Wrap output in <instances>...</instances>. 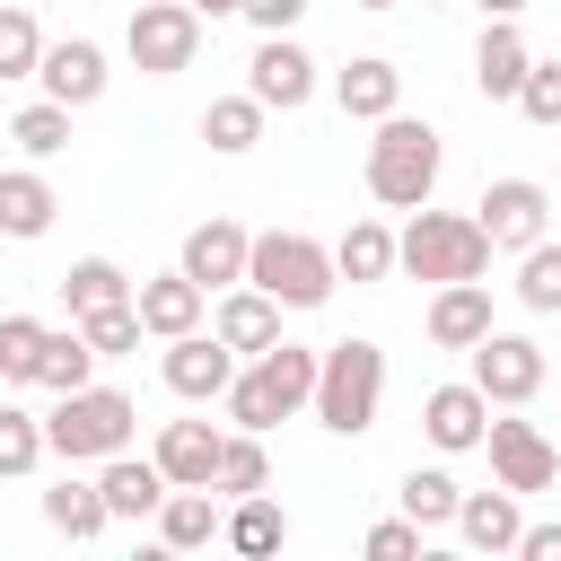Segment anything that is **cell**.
Wrapping results in <instances>:
<instances>
[{
    "instance_id": "1",
    "label": "cell",
    "mask_w": 561,
    "mask_h": 561,
    "mask_svg": "<svg viewBox=\"0 0 561 561\" xmlns=\"http://www.w3.org/2000/svg\"><path fill=\"white\" fill-rule=\"evenodd\" d=\"M131 430H140V403H131L123 386H70V394H53V412H44V456H61V465H105V456L131 447Z\"/></svg>"
},
{
    "instance_id": "2",
    "label": "cell",
    "mask_w": 561,
    "mask_h": 561,
    "mask_svg": "<svg viewBox=\"0 0 561 561\" xmlns=\"http://www.w3.org/2000/svg\"><path fill=\"white\" fill-rule=\"evenodd\" d=\"M377 403H386V351L377 342H333V351H316V394H307V412L333 430V438H368L377 430Z\"/></svg>"
},
{
    "instance_id": "3",
    "label": "cell",
    "mask_w": 561,
    "mask_h": 561,
    "mask_svg": "<svg viewBox=\"0 0 561 561\" xmlns=\"http://www.w3.org/2000/svg\"><path fill=\"white\" fill-rule=\"evenodd\" d=\"M394 272H412V280H482L491 272V237H482V219L473 210H412L403 219V237H394Z\"/></svg>"
},
{
    "instance_id": "4",
    "label": "cell",
    "mask_w": 561,
    "mask_h": 561,
    "mask_svg": "<svg viewBox=\"0 0 561 561\" xmlns=\"http://www.w3.org/2000/svg\"><path fill=\"white\" fill-rule=\"evenodd\" d=\"M438 167H447V149H438L430 123H412L403 105L377 114V140H368V193H377L386 210H421V202L438 193Z\"/></svg>"
},
{
    "instance_id": "5",
    "label": "cell",
    "mask_w": 561,
    "mask_h": 561,
    "mask_svg": "<svg viewBox=\"0 0 561 561\" xmlns=\"http://www.w3.org/2000/svg\"><path fill=\"white\" fill-rule=\"evenodd\" d=\"M307 394H316V351L307 342H272V351H254L237 377H228V421L237 430H272V421H289V412H307Z\"/></svg>"
},
{
    "instance_id": "6",
    "label": "cell",
    "mask_w": 561,
    "mask_h": 561,
    "mask_svg": "<svg viewBox=\"0 0 561 561\" xmlns=\"http://www.w3.org/2000/svg\"><path fill=\"white\" fill-rule=\"evenodd\" d=\"M245 280L263 298H280V307H324L333 298V245H316L298 228H263L245 245Z\"/></svg>"
},
{
    "instance_id": "7",
    "label": "cell",
    "mask_w": 561,
    "mask_h": 561,
    "mask_svg": "<svg viewBox=\"0 0 561 561\" xmlns=\"http://www.w3.org/2000/svg\"><path fill=\"white\" fill-rule=\"evenodd\" d=\"M123 53H131V70H149V79H175V70H193V53H202V18H193L184 0H140L131 26H123Z\"/></svg>"
},
{
    "instance_id": "8",
    "label": "cell",
    "mask_w": 561,
    "mask_h": 561,
    "mask_svg": "<svg viewBox=\"0 0 561 561\" xmlns=\"http://www.w3.org/2000/svg\"><path fill=\"white\" fill-rule=\"evenodd\" d=\"M465 359H473V386L491 394V412H508V403H535V394H543V351H535L526 333H500V324H491Z\"/></svg>"
},
{
    "instance_id": "9",
    "label": "cell",
    "mask_w": 561,
    "mask_h": 561,
    "mask_svg": "<svg viewBox=\"0 0 561 561\" xmlns=\"http://www.w3.org/2000/svg\"><path fill=\"white\" fill-rule=\"evenodd\" d=\"M473 219H482V237H491V254H526V245L543 237V219H552V202H543V184H535V175H500V184H482V202H473Z\"/></svg>"
},
{
    "instance_id": "10",
    "label": "cell",
    "mask_w": 561,
    "mask_h": 561,
    "mask_svg": "<svg viewBox=\"0 0 561 561\" xmlns=\"http://www.w3.org/2000/svg\"><path fill=\"white\" fill-rule=\"evenodd\" d=\"M245 96H254L263 114H298V105L316 96V61H307V44L263 35V44H254V61H245Z\"/></svg>"
},
{
    "instance_id": "11",
    "label": "cell",
    "mask_w": 561,
    "mask_h": 561,
    "mask_svg": "<svg viewBox=\"0 0 561 561\" xmlns=\"http://www.w3.org/2000/svg\"><path fill=\"white\" fill-rule=\"evenodd\" d=\"M158 377H167V394H184V403H219L228 394V377H237V351L219 342V333H175L167 342V359H158Z\"/></svg>"
},
{
    "instance_id": "12",
    "label": "cell",
    "mask_w": 561,
    "mask_h": 561,
    "mask_svg": "<svg viewBox=\"0 0 561 561\" xmlns=\"http://www.w3.org/2000/svg\"><path fill=\"white\" fill-rule=\"evenodd\" d=\"M482 447H491V473H500L508 491H552V482H561V447H552L535 421H491Z\"/></svg>"
},
{
    "instance_id": "13",
    "label": "cell",
    "mask_w": 561,
    "mask_h": 561,
    "mask_svg": "<svg viewBox=\"0 0 561 561\" xmlns=\"http://www.w3.org/2000/svg\"><path fill=\"white\" fill-rule=\"evenodd\" d=\"M245 228L228 219V210H210V219H193L184 228V254H175V272L184 280H202V289H228V280H245Z\"/></svg>"
},
{
    "instance_id": "14",
    "label": "cell",
    "mask_w": 561,
    "mask_h": 561,
    "mask_svg": "<svg viewBox=\"0 0 561 561\" xmlns=\"http://www.w3.org/2000/svg\"><path fill=\"white\" fill-rule=\"evenodd\" d=\"M421 430H430L438 456H465V447H482V430H491V394H482L473 377L430 386V394H421Z\"/></svg>"
},
{
    "instance_id": "15",
    "label": "cell",
    "mask_w": 561,
    "mask_h": 561,
    "mask_svg": "<svg viewBox=\"0 0 561 561\" xmlns=\"http://www.w3.org/2000/svg\"><path fill=\"white\" fill-rule=\"evenodd\" d=\"M35 79H44V96H53V105H70V114H79V105H96V96H105V79H114V70H105V53H96L88 35H61V44H44Z\"/></svg>"
},
{
    "instance_id": "16",
    "label": "cell",
    "mask_w": 561,
    "mask_h": 561,
    "mask_svg": "<svg viewBox=\"0 0 561 561\" xmlns=\"http://www.w3.org/2000/svg\"><path fill=\"white\" fill-rule=\"evenodd\" d=\"M210 333H219L237 359H254V351H272V342H280V298H263L254 280H228V289H219Z\"/></svg>"
},
{
    "instance_id": "17",
    "label": "cell",
    "mask_w": 561,
    "mask_h": 561,
    "mask_svg": "<svg viewBox=\"0 0 561 561\" xmlns=\"http://www.w3.org/2000/svg\"><path fill=\"white\" fill-rule=\"evenodd\" d=\"M131 307H140V333L175 342V333H193V324H202L210 289H202V280H184V272H158V280H131Z\"/></svg>"
},
{
    "instance_id": "18",
    "label": "cell",
    "mask_w": 561,
    "mask_h": 561,
    "mask_svg": "<svg viewBox=\"0 0 561 561\" xmlns=\"http://www.w3.org/2000/svg\"><path fill=\"white\" fill-rule=\"evenodd\" d=\"M421 324H430L438 351H473L491 333V280H438V298H430Z\"/></svg>"
},
{
    "instance_id": "19",
    "label": "cell",
    "mask_w": 561,
    "mask_h": 561,
    "mask_svg": "<svg viewBox=\"0 0 561 561\" xmlns=\"http://www.w3.org/2000/svg\"><path fill=\"white\" fill-rule=\"evenodd\" d=\"M96 491H105V517H158V500H167V473H158V456H105L96 465Z\"/></svg>"
},
{
    "instance_id": "20",
    "label": "cell",
    "mask_w": 561,
    "mask_h": 561,
    "mask_svg": "<svg viewBox=\"0 0 561 561\" xmlns=\"http://www.w3.org/2000/svg\"><path fill=\"white\" fill-rule=\"evenodd\" d=\"M219 535V491L210 482H167V500H158V543L167 552H202Z\"/></svg>"
},
{
    "instance_id": "21",
    "label": "cell",
    "mask_w": 561,
    "mask_h": 561,
    "mask_svg": "<svg viewBox=\"0 0 561 561\" xmlns=\"http://www.w3.org/2000/svg\"><path fill=\"white\" fill-rule=\"evenodd\" d=\"M333 105H342L351 123H377V114H394V105H403V70H394V61H377V53H359L351 70H333Z\"/></svg>"
},
{
    "instance_id": "22",
    "label": "cell",
    "mask_w": 561,
    "mask_h": 561,
    "mask_svg": "<svg viewBox=\"0 0 561 561\" xmlns=\"http://www.w3.org/2000/svg\"><path fill=\"white\" fill-rule=\"evenodd\" d=\"M447 526H456L473 552H517V526H526V517H517V491L500 482V491H465Z\"/></svg>"
},
{
    "instance_id": "23",
    "label": "cell",
    "mask_w": 561,
    "mask_h": 561,
    "mask_svg": "<svg viewBox=\"0 0 561 561\" xmlns=\"http://www.w3.org/2000/svg\"><path fill=\"white\" fill-rule=\"evenodd\" d=\"M53 210H61V193H53L35 167H0V237L35 245V237L53 228Z\"/></svg>"
},
{
    "instance_id": "24",
    "label": "cell",
    "mask_w": 561,
    "mask_h": 561,
    "mask_svg": "<svg viewBox=\"0 0 561 561\" xmlns=\"http://www.w3.org/2000/svg\"><path fill=\"white\" fill-rule=\"evenodd\" d=\"M526 35H517V18H482V44H473V88L482 96H517V79H526Z\"/></svg>"
},
{
    "instance_id": "25",
    "label": "cell",
    "mask_w": 561,
    "mask_h": 561,
    "mask_svg": "<svg viewBox=\"0 0 561 561\" xmlns=\"http://www.w3.org/2000/svg\"><path fill=\"white\" fill-rule=\"evenodd\" d=\"M219 438H228V430H210V421H167L149 456H158L167 482H210V473H219Z\"/></svg>"
},
{
    "instance_id": "26",
    "label": "cell",
    "mask_w": 561,
    "mask_h": 561,
    "mask_svg": "<svg viewBox=\"0 0 561 561\" xmlns=\"http://www.w3.org/2000/svg\"><path fill=\"white\" fill-rule=\"evenodd\" d=\"M219 543H228V552H245V561H263V552H280V543H289V508H280L272 491H245V500L219 517Z\"/></svg>"
},
{
    "instance_id": "27",
    "label": "cell",
    "mask_w": 561,
    "mask_h": 561,
    "mask_svg": "<svg viewBox=\"0 0 561 561\" xmlns=\"http://www.w3.org/2000/svg\"><path fill=\"white\" fill-rule=\"evenodd\" d=\"M386 272H394V228H386V219H351V228L333 237V280H359V289H368V280H386Z\"/></svg>"
},
{
    "instance_id": "28",
    "label": "cell",
    "mask_w": 561,
    "mask_h": 561,
    "mask_svg": "<svg viewBox=\"0 0 561 561\" xmlns=\"http://www.w3.org/2000/svg\"><path fill=\"white\" fill-rule=\"evenodd\" d=\"M35 386L44 394H70V386H96V351L79 324H44V351H35Z\"/></svg>"
},
{
    "instance_id": "29",
    "label": "cell",
    "mask_w": 561,
    "mask_h": 561,
    "mask_svg": "<svg viewBox=\"0 0 561 561\" xmlns=\"http://www.w3.org/2000/svg\"><path fill=\"white\" fill-rule=\"evenodd\" d=\"M44 526L70 535V543H96L114 517H105V491H96V482H70V473H61V482L44 491Z\"/></svg>"
},
{
    "instance_id": "30",
    "label": "cell",
    "mask_w": 561,
    "mask_h": 561,
    "mask_svg": "<svg viewBox=\"0 0 561 561\" xmlns=\"http://www.w3.org/2000/svg\"><path fill=\"white\" fill-rule=\"evenodd\" d=\"M219 500H245V491H272V456H263V430H228L219 438V473H210Z\"/></svg>"
},
{
    "instance_id": "31",
    "label": "cell",
    "mask_w": 561,
    "mask_h": 561,
    "mask_svg": "<svg viewBox=\"0 0 561 561\" xmlns=\"http://www.w3.org/2000/svg\"><path fill=\"white\" fill-rule=\"evenodd\" d=\"M61 298H70V316H96V307H123V298H131V280H123V263H114V254H79V263L61 272Z\"/></svg>"
},
{
    "instance_id": "32",
    "label": "cell",
    "mask_w": 561,
    "mask_h": 561,
    "mask_svg": "<svg viewBox=\"0 0 561 561\" xmlns=\"http://www.w3.org/2000/svg\"><path fill=\"white\" fill-rule=\"evenodd\" d=\"M202 140H210L219 158H245V149L263 140V105H254V96H210V105H202Z\"/></svg>"
},
{
    "instance_id": "33",
    "label": "cell",
    "mask_w": 561,
    "mask_h": 561,
    "mask_svg": "<svg viewBox=\"0 0 561 561\" xmlns=\"http://www.w3.org/2000/svg\"><path fill=\"white\" fill-rule=\"evenodd\" d=\"M456 500H465V491H456V473H438V465H412V473H403V517H412L421 535H430V526H447V517H456Z\"/></svg>"
},
{
    "instance_id": "34",
    "label": "cell",
    "mask_w": 561,
    "mask_h": 561,
    "mask_svg": "<svg viewBox=\"0 0 561 561\" xmlns=\"http://www.w3.org/2000/svg\"><path fill=\"white\" fill-rule=\"evenodd\" d=\"M517 298H526L535 316H561V245H552V237H535V245L517 254Z\"/></svg>"
},
{
    "instance_id": "35",
    "label": "cell",
    "mask_w": 561,
    "mask_h": 561,
    "mask_svg": "<svg viewBox=\"0 0 561 561\" xmlns=\"http://www.w3.org/2000/svg\"><path fill=\"white\" fill-rule=\"evenodd\" d=\"M35 465H44V421L26 403H0V482H18Z\"/></svg>"
},
{
    "instance_id": "36",
    "label": "cell",
    "mask_w": 561,
    "mask_h": 561,
    "mask_svg": "<svg viewBox=\"0 0 561 561\" xmlns=\"http://www.w3.org/2000/svg\"><path fill=\"white\" fill-rule=\"evenodd\" d=\"M70 324L88 333L96 359H131V351H140V307H131V298H123V307H96V316H70Z\"/></svg>"
},
{
    "instance_id": "37",
    "label": "cell",
    "mask_w": 561,
    "mask_h": 561,
    "mask_svg": "<svg viewBox=\"0 0 561 561\" xmlns=\"http://www.w3.org/2000/svg\"><path fill=\"white\" fill-rule=\"evenodd\" d=\"M9 140H18L26 158H61V149H70V105H53V96L26 105V114L9 123Z\"/></svg>"
},
{
    "instance_id": "38",
    "label": "cell",
    "mask_w": 561,
    "mask_h": 561,
    "mask_svg": "<svg viewBox=\"0 0 561 561\" xmlns=\"http://www.w3.org/2000/svg\"><path fill=\"white\" fill-rule=\"evenodd\" d=\"M35 351H44V316H0V386H35Z\"/></svg>"
},
{
    "instance_id": "39",
    "label": "cell",
    "mask_w": 561,
    "mask_h": 561,
    "mask_svg": "<svg viewBox=\"0 0 561 561\" xmlns=\"http://www.w3.org/2000/svg\"><path fill=\"white\" fill-rule=\"evenodd\" d=\"M526 123H543V131H561V61H526V79H517V96H508Z\"/></svg>"
},
{
    "instance_id": "40",
    "label": "cell",
    "mask_w": 561,
    "mask_h": 561,
    "mask_svg": "<svg viewBox=\"0 0 561 561\" xmlns=\"http://www.w3.org/2000/svg\"><path fill=\"white\" fill-rule=\"evenodd\" d=\"M35 61H44L35 18H26V9H0V88H9V79H35Z\"/></svg>"
},
{
    "instance_id": "41",
    "label": "cell",
    "mask_w": 561,
    "mask_h": 561,
    "mask_svg": "<svg viewBox=\"0 0 561 561\" xmlns=\"http://www.w3.org/2000/svg\"><path fill=\"white\" fill-rule=\"evenodd\" d=\"M412 552H421V526H412V517L368 526V561H412Z\"/></svg>"
},
{
    "instance_id": "42",
    "label": "cell",
    "mask_w": 561,
    "mask_h": 561,
    "mask_svg": "<svg viewBox=\"0 0 561 561\" xmlns=\"http://www.w3.org/2000/svg\"><path fill=\"white\" fill-rule=\"evenodd\" d=\"M237 18H245L254 35H289V26L307 18V0H237Z\"/></svg>"
},
{
    "instance_id": "43",
    "label": "cell",
    "mask_w": 561,
    "mask_h": 561,
    "mask_svg": "<svg viewBox=\"0 0 561 561\" xmlns=\"http://www.w3.org/2000/svg\"><path fill=\"white\" fill-rule=\"evenodd\" d=\"M517 552L526 561H561V526H517Z\"/></svg>"
},
{
    "instance_id": "44",
    "label": "cell",
    "mask_w": 561,
    "mask_h": 561,
    "mask_svg": "<svg viewBox=\"0 0 561 561\" xmlns=\"http://www.w3.org/2000/svg\"><path fill=\"white\" fill-rule=\"evenodd\" d=\"M193 18H237V0H184Z\"/></svg>"
},
{
    "instance_id": "45",
    "label": "cell",
    "mask_w": 561,
    "mask_h": 561,
    "mask_svg": "<svg viewBox=\"0 0 561 561\" xmlns=\"http://www.w3.org/2000/svg\"><path fill=\"white\" fill-rule=\"evenodd\" d=\"M473 9H482V18H517L526 0H473Z\"/></svg>"
},
{
    "instance_id": "46",
    "label": "cell",
    "mask_w": 561,
    "mask_h": 561,
    "mask_svg": "<svg viewBox=\"0 0 561 561\" xmlns=\"http://www.w3.org/2000/svg\"><path fill=\"white\" fill-rule=\"evenodd\" d=\"M351 9H394V0H351Z\"/></svg>"
},
{
    "instance_id": "47",
    "label": "cell",
    "mask_w": 561,
    "mask_h": 561,
    "mask_svg": "<svg viewBox=\"0 0 561 561\" xmlns=\"http://www.w3.org/2000/svg\"><path fill=\"white\" fill-rule=\"evenodd\" d=\"M430 9H438V0H430Z\"/></svg>"
}]
</instances>
